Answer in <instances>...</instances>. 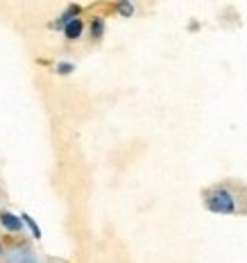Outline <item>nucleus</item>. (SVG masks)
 <instances>
[{"instance_id":"1","label":"nucleus","mask_w":247,"mask_h":263,"mask_svg":"<svg viewBox=\"0 0 247 263\" xmlns=\"http://www.w3.org/2000/svg\"><path fill=\"white\" fill-rule=\"evenodd\" d=\"M204 206H206L208 211L224 213V216L240 211L238 200H236L234 191L229 189V186H224V184H218V186H213V189L206 191V193H204Z\"/></svg>"},{"instance_id":"2","label":"nucleus","mask_w":247,"mask_h":263,"mask_svg":"<svg viewBox=\"0 0 247 263\" xmlns=\"http://www.w3.org/2000/svg\"><path fill=\"white\" fill-rule=\"evenodd\" d=\"M0 259H5V263H43L41 256L27 245H16V248L5 250Z\"/></svg>"},{"instance_id":"3","label":"nucleus","mask_w":247,"mask_h":263,"mask_svg":"<svg viewBox=\"0 0 247 263\" xmlns=\"http://www.w3.org/2000/svg\"><path fill=\"white\" fill-rule=\"evenodd\" d=\"M0 227L7 229V232H23V220H21L18 216H14V213L9 211H0Z\"/></svg>"},{"instance_id":"4","label":"nucleus","mask_w":247,"mask_h":263,"mask_svg":"<svg viewBox=\"0 0 247 263\" xmlns=\"http://www.w3.org/2000/svg\"><path fill=\"white\" fill-rule=\"evenodd\" d=\"M82 30H84V21H82V18H73L68 25L64 27V34H66V39L73 41V39H80V36H82Z\"/></svg>"},{"instance_id":"5","label":"nucleus","mask_w":247,"mask_h":263,"mask_svg":"<svg viewBox=\"0 0 247 263\" xmlns=\"http://www.w3.org/2000/svg\"><path fill=\"white\" fill-rule=\"evenodd\" d=\"M102 32H104V23H102V18H96V21L91 23V36H93V39H100Z\"/></svg>"},{"instance_id":"6","label":"nucleus","mask_w":247,"mask_h":263,"mask_svg":"<svg viewBox=\"0 0 247 263\" xmlns=\"http://www.w3.org/2000/svg\"><path fill=\"white\" fill-rule=\"evenodd\" d=\"M3 252H5V250H3V248H0V256H3Z\"/></svg>"}]
</instances>
